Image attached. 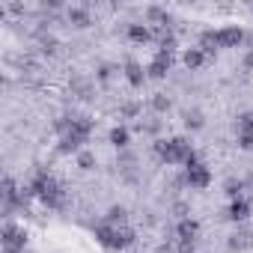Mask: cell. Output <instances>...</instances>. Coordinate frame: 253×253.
Masks as SVG:
<instances>
[{
  "instance_id": "obj_1",
  "label": "cell",
  "mask_w": 253,
  "mask_h": 253,
  "mask_svg": "<svg viewBox=\"0 0 253 253\" xmlns=\"http://www.w3.org/2000/svg\"><path fill=\"white\" fill-rule=\"evenodd\" d=\"M27 188H30V194H33L36 200H42L48 209H57V211L66 209V191H63V185H60L48 170H39Z\"/></svg>"
},
{
  "instance_id": "obj_2",
  "label": "cell",
  "mask_w": 253,
  "mask_h": 253,
  "mask_svg": "<svg viewBox=\"0 0 253 253\" xmlns=\"http://www.w3.org/2000/svg\"><path fill=\"white\" fill-rule=\"evenodd\" d=\"M92 119L89 116H72V125H69V131L60 137V143H57V152L60 155H78V152H84V143L89 140V134H92Z\"/></svg>"
},
{
  "instance_id": "obj_3",
  "label": "cell",
  "mask_w": 253,
  "mask_h": 253,
  "mask_svg": "<svg viewBox=\"0 0 253 253\" xmlns=\"http://www.w3.org/2000/svg\"><path fill=\"white\" fill-rule=\"evenodd\" d=\"M191 152H194V146H191L188 137H170V140H158L155 143V155L167 167H176V164L185 167V161L191 158Z\"/></svg>"
},
{
  "instance_id": "obj_4",
  "label": "cell",
  "mask_w": 253,
  "mask_h": 253,
  "mask_svg": "<svg viewBox=\"0 0 253 253\" xmlns=\"http://www.w3.org/2000/svg\"><path fill=\"white\" fill-rule=\"evenodd\" d=\"M95 241L107 250H125L128 244H134V229L131 226H113V223H98L95 226Z\"/></svg>"
},
{
  "instance_id": "obj_5",
  "label": "cell",
  "mask_w": 253,
  "mask_h": 253,
  "mask_svg": "<svg viewBox=\"0 0 253 253\" xmlns=\"http://www.w3.org/2000/svg\"><path fill=\"white\" fill-rule=\"evenodd\" d=\"M0 244H3V253H24L27 247V229L6 220L3 223V235H0Z\"/></svg>"
},
{
  "instance_id": "obj_6",
  "label": "cell",
  "mask_w": 253,
  "mask_h": 253,
  "mask_svg": "<svg viewBox=\"0 0 253 253\" xmlns=\"http://www.w3.org/2000/svg\"><path fill=\"white\" fill-rule=\"evenodd\" d=\"M185 185L188 188H194V191H206L209 185H211V170H209V164H194V167H185Z\"/></svg>"
},
{
  "instance_id": "obj_7",
  "label": "cell",
  "mask_w": 253,
  "mask_h": 253,
  "mask_svg": "<svg viewBox=\"0 0 253 253\" xmlns=\"http://www.w3.org/2000/svg\"><path fill=\"white\" fill-rule=\"evenodd\" d=\"M214 36H217V48H238L244 42V30L238 24L220 27V30H214Z\"/></svg>"
},
{
  "instance_id": "obj_8",
  "label": "cell",
  "mask_w": 253,
  "mask_h": 253,
  "mask_svg": "<svg viewBox=\"0 0 253 253\" xmlns=\"http://www.w3.org/2000/svg\"><path fill=\"white\" fill-rule=\"evenodd\" d=\"M170 66H173V54H155L152 57V63L146 66V75L152 78V81H164L167 78V72H170Z\"/></svg>"
},
{
  "instance_id": "obj_9",
  "label": "cell",
  "mask_w": 253,
  "mask_h": 253,
  "mask_svg": "<svg viewBox=\"0 0 253 253\" xmlns=\"http://www.w3.org/2000/svg\"><path fill=\"white\" fill-rule=\"evenodd\" d=\"M182 63H185V69L197 72V69H203V66L209 63V54H206L200 45H194V48H185V51H182Z\"/></svg>"
},
{
  "instance_id": "obj_10",
  "label": "cell",
  "mask_w": 253,
  "mask_h": 253,
  "mask_svg": "<svg viewBox=\"0 0 253 253\" xmlns=\"http://www.w3.org/2000/svg\"><path fill=\"white\" fill-rule=\"evenodd\" d=\"M146 78H149V75H146V69H143L137 60H128V63H125V81H128L134 89H140V86L146 84Z\"/></svg>"
},
{
  "instance_id": "obj_11",
  "label": "cell",
  "mask_w": 253,
  "mask_h": 253,
  "mask_svg": "<svg viewBox=\"0 0 253 253\" xmlns=\"http://www.w3.org/2000/svg\"><path fill=\"white\" fill-rule=\"evenodd\" d=\"M226 217H229V220H235V223L247 220V217H250V203H247L244 197L232 200V203H229V209H226Z\"/></svg>"
},
{
  "instance_id": "obj_12",
  "label": "cell",
  "mask_w": 253,
  "mask_h": 253,
  "mask_svg": "<svg viewBox=\"0 0 253 253\" xmlns=\"http://www.w3.org/2000/svg\"><path fill=\"white\" fill-rule=\"evenodd\" d=\"M176 235H179V241H197V235H200V223H197L194 217H185V220L176 223Z\"/></svg>"
},
{
  "instance_id": "obj_13",
  "label": "cell",
  "mask_w": 253,
  "mask_h": 253,
  "mask_svg": "<svg viewBox=\"0 0 253 253\" xmlns=\"http://www.w3.org/2000/svg\"><path fill=\"white\" fill-rule=\"evenodd\" d=\"M107 140H110V146H116V149H128V143H131V131L125 128V125H113V128L107 131Z\"/></svg>"
},
{
  "instance_id": "obj_14",
  "label": "cell",
  "mask_w": 253,
  "mask_h": 253,
  "mask_svg": "<svg viewBox=\"0 0 253 253\" xmlns=\"http://www.w3.org/2000/svg\"><path fill=\"white\" fill-rule=\"evenodd\" d=\"M125 33H128V39H131L134 45H146V42L155 39V33H152L146 24H128V30H125Z\"/></svg>"
},
{
  "instance_id": "obj_15",
  "label": "cell",
  "mask_w": 253,
  "mask_h": 253,
  "mask_svg": "<svg viewBox=\"0 0 253 253\" xmlns=\"http://www.w3.org/2000/svg\"><path fill=\"white\" fill-rule=\"evenodd\" d=\"M104 223H113V226H128V209L125 206H110L107 214H104Z\"/></svg>"
},
{
  "instance_id": "obj_16",
  "label": "cell",
  "mask_w": 253,
  "mask_h": 253,
  "mask_svg": "<svg viewBox=\"0 0 253 253\" xmlns=\"http://www.w3.org/2000/svg\"><path fill=\"white\" fill-rule=\"evenodd\" d=\"M66 18H69V24H75V27H89V24H92V18H89V12H86L84 6H69V12H66Z\"/></svg>"
},
{
  "instance_id": "obj_17",
  "label": "cell",
  "mask_w": 253,
  "mask_h": 253,
  "mask_svg": "<svg viewBox=\"0 0 253 253\" xmlns=\"http://www.w3.org/2000/svg\"><path fill=\"white\" fill-rule=\"evenodd\" d=\"M146 21H149V24H158V27H170L173 15H170L167 9H161V6H149V9H146Z\"/></svg>"
},
{
  "instance_id": "obj_18",
  "label": "cell",
  "mask_w": 253,
  "mask_h": 253,
  "mask_svg": "<svg viewBox=\"0 0 253 253\" xmlns=\"http://www.w3.org/2000/svg\"><path fill=\"white\" fill-rule=\"evenodd\" d=\"M149 107H152L155 113H167V110L173 107V98H170L167 92H155V95L149 98Z\"/></svg>"
},
{
  "instance_id": "obj_19",
  "label": "cell",
  "mask_w": 253,
  "mask_h": 253,
  "mask_svg": "<svg viewBox=\"0 0 253 253\" xmlns=\"http://www.w3.org/2000/svg\"><path fill=\"white\" fill-rule=\"evenodd\" d=\"M235 131H238V134H253V110L238 113V119H235Z\"/></svg>"
},
{
  "instance_id": "obj_20",
  "label": "cell",
  "mask_w": 253,
  "mask_h": 253,
  "mask_svg": "<svg viewBox=\"0 0 253 253\" xmlns=\"http://www.w3.org/2000/svg\"><path fill=\"white\" fill-rule=\"evenodd\" d=\"M203 125H206V122H203V113H200V110H185V128H188V131H200Z\"/></svg>"
},
{
  "instance_id": "obj_21",
  "label": "cell",
  "mask_w": 253,
  "mask_h": 253,
  "mask_svg": "<svg viewBox=\"0 0 253 253\" xmlns=\"http://www.w3.org/2000/svg\"><path fill=\"white\" fill-rule=\"evenodd\" d=\"M200 48H203V51H206L209 57H211V54L217 51V36H214V30H206V33L200 36Z\"/></svg>"
},
{
  "instance_id": "obj_22",
  "label": "cell",
  "mask_w": 253,
  "mask_h": 253,
  "mask_svg": "<svg viewBox=\"0 0 253 253\" xmlns=\"http://www.w3.org/2000/svg\"><path fill=\"white\" fill-rule=\"evenodd\" d=\"M75 164H78V170H84V173H86V170H92V167H95V155H92L89 149H84V152H78V155H75Z\"/></svg>"
},
{
  "instance_id": "obj_23",
  "label": "cell",
  "mask_w": 253,
  "mask_h": 253,
  "mask_svg": "<svg viewBox=\"0 0 253 253\" xmlns=\"http://www.w3.org/2000/svg\"><path fill=\"white\" fill-rule=\"evenodd\" d=\"M223 191H226L232 200H238V197H241V191H244V182L232 176V179H226V182H223Z\"/></svg>"
},
{
  "instance_id": "obj_24",
  "label": "cell",
  "mask_w": 253,
  "mask_h": 253,
  "mask_svg": "<svg viewBox=\"0 0 253 253\" xmlns=\"http://www.w3.org/2000/svg\"><path fill=\"white\" fill-rule=\"evenodd\" d=\"M247 238H250V235L241 229V232L229 235V244H226V247H229V250H244V247H247Z\"/></svg>"
},
{
  "instance_id": "obj_25",
  "label": "cell",
  "mask_w": 253,
  "mask_h": 253,
  "mask_svg": "<svg viewBox=\"0 0 253 253\" xmlns=\"http://www.w3.org/2000/svg\"><path fill=\"white\" fill-rule=\"evenodd\" d=\"M137 113H140V104H137V101H125V104L119 107V116H122V119H134Z\"/></svg>"
},
{
  "instance_id": "obj_26",
  "label": "cell",
  "mask_w": 253,
  "mask_h": 253,
  "mask_svg": "<svg viewBox=\"0 0 253 253\" xmlns=\"http://www.w3.org/2000/svg\"><path fill=\"white\" fill-rule=\"evenodd\" d=\"M39 42H42V51H45V54H54V51H57V39H54V36H42Z\"/></svg>"
},
{
  "instance_id": "obj_27",
  "label": "cell",
  "mask_w": 253,
  "mask_h": 253,
  "mask_svg": "<svg viewBox=\"0 0 253 253\" xmlns=\"http://www.w3.org/2000/svg\"><path fill=\"white\" fill-rule=\"evenodd\" d=\"M173 214H176L179 220H185V217H191V209H188L185 203H176V206H173Z\"/></svg>"
},
{
  "instance_id": "obj_28",
  "label": "cell",
  "mask_w": 253,
  "mask_h": 253,
  "mask_svg": "<svg viewBox=\"0 0 253 253\" xmlns=\"http://www.w3.org/2000/svg\"><path fill=\"white\" fill-rule=\"evenodd\" d=\"M238 146L247 149V152H253V134H238Z\"/></svg>"
},
{
  "instance_id": "obj_29",
  "label": "cell",
  "mask_w": 253,
  "mask_h": 253,
  "mask_svg": "<svg viewBox=\"0 0 253 253\" xmlns=\"http://www.w3.org/2000/svg\"><path fill=\"white\" fill-rule=\"evenodd\" d=\"M110 75H113V66H101V69H98V81H101V84H107Z\"/></svg>"
},
{
  "instance_id": "obj_30",
  "label": "cell",
  "mask_w": 253,
  "mask_h": 253,
  "mask_svg": "<svg viewBox=\"0 0 253 253\" xmlns=\"http://www.w3.org/2000/svg\"><path fill=\"white\" fill-rule=\"evenodd\" d=\"M197 241H179V253H194Z\"/></svg>"
},
{
  "instance_id": "obj_31",
  "label": "cell",
  "mask_w": 253,
  "mask_h": 253,
  "mask_svg": "<svg viewBox=\"0 0 253 253\" xmlns=\"http://www.w3.org/2000/svg\"><path fill=\"white\" fill-rule=\"evenodd\" d=\"M140 128H143V131H149V134H155L161 125H158V122H140Z\"/></svg>"
},
{
  "instance_id": "obj_32",
  "label": "cell",
  "mask_w": 253,
  "mask_h": 253,
  "mask_svg": "<svg viewBox=\"0 0 253 253\" xmlns=\"http://www.w3.org/2000/svg\"><path fill=\"white\" fill-rule=\"evenodd\" d=\"M244 66H247V69H253V51H250V54L244 57Z\"/></svg>"
}]
</instances>
